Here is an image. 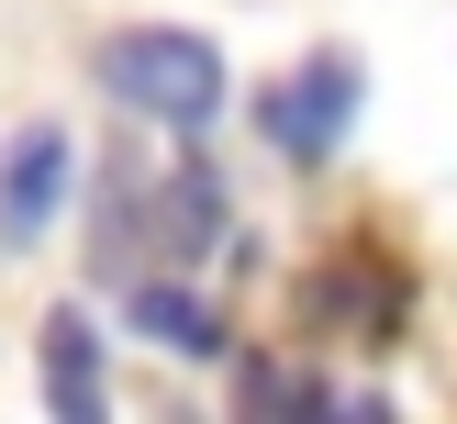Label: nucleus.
<instances>
[{
	"mask_svg": "<svg viewBox=\"0 0 457 424\" xmlns=\"http://www.w3.org/2000/svg\"><path fill=\"white\" fill-rule=\"evenodd\" d=\"M312 324H369V346H391L402 335V279L379 257H335L312 279Z\"/></svg>",
	"mask_w": 457,
	"mask_h": 424,
	"instance_id": "nucleus-4",
	"label": "nucleus"
},
{
	"mask_svg": "<svg viewBox=\"0 0 457 424\" xmlns=\"http://www.w3.org/2000/svg\"><path fill=\"white\" fill-rule=\"evenodd\" d=\"M45 391H56V413L67 424H89L101 413V335H89V312H45Z\"/></svg>",
	"mask_w": 457,
	"mask_h": 424,
	"instance_id": "nucleus-5",
	"label": "nucleus"
},
{
	"mask_svg": "<svg viewBox=\"0 0 457 424\" xmlns=\"http://www.w3.org/2000/svg\"><path fill=\"white\" fill-rule=\"evenodd\" d=\"M212 235H223V190H212V168H179L168 201H156V245H168V257H201Z\"/></svg>",
	"mask_w": 457,
	"mask_h": 424,
	"instance_id": "nucleus-7",
	"label": "nucleus"
},
{
	"mask_svg": "<svg viewBox=\"0 0 457 424\" xmlns=\"http://www.w3.org/2000/svg\"><path fill=\"white\" fill-rule=\"evenodd\" d=\"M357 101H369V79H357V56H312L290 89H268V145L279 156H335L346 145V123H357Z\"/></svg>",
	"mask_w": 457,
	"mask_h": 424,
	"instance_id": "nucleus-2",
	"label": "nucleus"
},
{
	"mask_svg": "<svg viewBox=\"0 0 457 424\" xmlns=\"http://www.w3.org/2000/svg\"><path fill=\"white\" fill-rule=\"evenodd\" d=\"M134 324L168 357H223V312L201 302V290H179V279H134Z\"/></svg>",
	"mask_w": 457,
	"mask_h": 424,
	"instance_id": "nucleus-6",
	"label": "nucleus"
},
{
	"mask_svg": "<svg viewBox=\"0 0 457 424\" xmlns=\"http://www.w3.org/2000/svg\"><path fill=\"white\" fill-rule=\"evenodd\" d=\"M101 89H112L123 112H145V123H168V134H201V123L223 112V56H212V34L134 22V34L101 45Z\"/></svg>",
	"mask_w": 457,
	"mask_h": 424,
	"instance_id": "nucleus-1",
	"label": "nucleus"
},
{
	"mask_svg": "<svg viewBox=\"0 0 457 424\" xmlns=\"http://www.w3.org/2000/svg\"><path fill=\"white\" fill-rule=\"evenodd\" d=\"M67 179H79V145H67V123H34L12 134V156H0V245H45V223L67 212Z\"/></svg>",
	"mask_w": 457,
	"mask_h": 424,
	"instance_id": "nucleus-3",
	"label": "nucleus"
}]
</instances>
